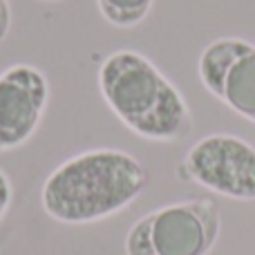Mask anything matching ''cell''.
<instances>
[{
    "label": "cell",
    "instance_id": "1",
    "mask_svg": "<svg viewBox=\"0 0 255 255\" xmlns=\"http://www.w3.org/2000/svg\"><path fill=\"white\" fill-rule=\"evenodd\" d=\"M148 181L145 166L130 152L97 148L54 168L43 184L40 202L52 220L90 224L130 206Z\"/></svg>",
    "mask_w": 255,
    "mask_h": 255
},
{
    "label": "cell",
    "instance_id": "2",
    "mask_svg": "<svg viewBox=\"0 0 255 255\" xmlns=\"http://www.w3.org/2000/svg\"><path fill=\"white\" fill-rule=\"evenodd\" d=\"M99 88L110 110L143 139L177 141L193 132V115L184 94L134 49L112 52L103 61Z\"/></svg>",
    "mask_w": 255,
    "mask_h": 255
},
{
    "label": "cell",
    "instance_id": "3",
    "mask_svg": "<svg viewBox=\"0 0 255 255\" xmlns=\"http://www.w3.org/2000/svg\"><path fill=\"white\" fill-rule=\"evenodd\" d=\"M220 229V211L213 199L168 204L132 224L126 255H208Z\"/></svg>",
    "mask_w": 255,
    "mask_h": 255
},
{
    "label": "cell",
    "instance_id": "4",
    "mask_svg": "<svg viewBox=\"0 0 255 255\" xmlns=\"http://www.w3.org/2000/svg\"><path fill=\"white\" fill-rule=\"evenodd\" d=\"M177 177L224 197L253 202L255 145L235 134H208L186 152L177 166Z\"/></svg>",
    "mask_w": 255,
    "mask_h": 255
},
{
    "label": "cell",
    "instance_id": "5",
    "mask_svg": "<svg viewBox=\"0 0 255 255\" xmlns=\"http://www.w3.org/2000/svg\"><path fill=\"white\" fill-rule=\"evenodd\" d=\"M204 88L240 117L255 124V45L242 38H217L197 63Z\"/></svg>",
    "mask_w": 255,
    "mask_h": 255
},
{
    "label": "cell",
    "instance_id": "6",
    "mask_svg": "<svg viewBox=\"0 0 255 255\" xmlns=\"http://www.w3.org/2000/svg\"><path fill=\"white\" fill-rule=\"evenodd\" d=\"M49 85L34 65L0 72V152L27 143L45 115Z\"/></svg>",
    "mask_w": 255,
    "mask_h": 255
},
{
    "label": "cell",
    "instance_id": "7",
    "mask_svg": "<svg viewBox=\"0 0 255 255\" xmlns=\"http://www.w3.org/2000/svg\"><path fill=\"white\" fill-rule=\"evenodd\" d=\"M154 0H97L99 11L115 27H134L145 20Z\"/></svg>",
    "mask_w": 255,
    "mask_h": 255
},
{
    "label": "cell",
    "instance_id": "8",
    "mask_svg": "<svg viewBox=\"0 0 255 255\" xmlns=\"http://www.w3.org/2000/svg\"><path fill=\"white\" fill-rule=\"evenodd\" d=\"M9 29H11V9H9V0H0V45L7 40Z\"/></svg>",
    "mask_w": 255,
    "mask_h": 255
},
{
    "label": "cell",
    "instance_id": "9",
    "mask_svg": "<svg viewBox=\"0 0 255 255\" xmlns=\"http://www.w3.org/2000/svg\"><path fill=\"white\" fill-rule=\"evenodd\" d=\"M9 204H11V184H9L7 175L0 170V220L4 217Z\"/></svg>",
    "mask_w": 255,
    "mask_h": 255
}]
</instances>
